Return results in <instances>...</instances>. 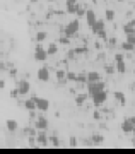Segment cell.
Segmentation results:
<instances>
[{"instance_id": "1", "label": "cell", "mask_w": 135, "mask_h": 154, "mask_svg": "<svg viewBox=\"0 0 135 154\" xmlns=\"http://www.w3.org/2000/svg\"><path fill=\"white\" fill-rule=\"evenodd\" d=\"M48 57L50 55H48V51H46V48H44L41 43H36V46H34V60L44 62Z\"/></svg>"}, {"instance_id": "2", "label": "cell", "mask_w": 135, "mask_h": 154, "mask_svg": "<svg viewBox=\"0 0 135 154\" xmlns=\"http://www.w3.org/2000/svg\"><path fill=\"white\" fill-rule=\"evenodd\" d=\"M91 31L96 34V36L106 38V31H104V21H103V19H96V22L91 26Z\"/></svg>"}, {"instance_id": "3", "label": "cell", "mask_w": 135, "mask_h": 154, "mask_svg": "<svg viewBox=\"0 0 135 154\" xmlns=\"http://www.w3.org/2000/svg\"><path fill=\"white\" fill-rule=\"evenodd\" d=\"M63 33H65V36H69V38H72L74 34L79 33V19H74V21L69 22V24L65 26Z\"/></svg>"}, {"instance_id": "4", "label": "cell", "mask_w": 135, "mask_h": 154, "mask_svg": "<svg viewBox=\"0 0 135 154\" xmlns=\"http://www.w3.org/2000/svg\"><path fill=\"white\" fill-rule=\"evenodd\" d=\"M34 98V101H36V110L41 111V113H44V111L50 110V101L46 98H39V96H32Z\"/></svg>"}, {"instance_id": "5", "label": "cell", "mask_w": 135, "mask_h": 154, "mask_svg": "<svg viewBox=\"0 0 135 154\" xmlns=\"http://www.w3.org/2000/svg\"><path fill=\"white\" fill-rule=\"evenodd\" d=\"M104 88V82L103 81H96V82H87V91H89V96H92V94L99 93V91H103Z\"/></svg>"}, {"instance_id": "6", "label": "cell", "mask_w": 135, "mask_h": 154, "mask_svg": "<svg viewBox=\"0 0 135 154\" xmlns=\"http://www.w3.org/2000/svg\"><path fill=\"white\" fill-rule=\"evenodd\" d=\"M91 99H92V103L96 106H101L108 99V93H106V89H103V91H99V93H96V94H92L91 96Z\"/></svg>"}, {"instance_id": "7", "label": "cell", "mask_w": 135, "mask_h": 154, "mask_svg": "<svg viewBox=\"0 0 135 154\" xmlns=\"http://www.w3.org/2000/svg\"><path fill=\"white\" fill-rule=\"evenodd\" d=\"M17 91H19V96H27V94L31 93L29 81H17Z\"/></svg>"}, {"instance_id": "8", "label": "cell", "mask_w": 135, "mask_h": 154, "mask_svg": "<svg viewBox=\"0 0 135 154\" xmlns=\"http://www.w3.org/2000/svg\"><path fill=\"white\" fill-rule=\"evenodd\" d=\"M36 75H38V79L41 81V82H48V81H50V70H48V67H39L38 72H36Z\"/></svg>"}, {"instance_id": "9", "label": "cell", "mask_w": 135, "mask_h": 154, "mask_svg": "<svg viewBox=\"0 0 135 154\" xmlns=\"http://www.w3.org/2000/svg\"><path fill=\"white\" fill-rule=\"evenodd\" d=\"M34 127H36V130H46L48 128V120H46V116L39 115L34 122Z\"/></svg>"}, {"instance_id": "10", "label": "cell", "mask_w": 135, "mask_h": 154, "mask_svg": "<svg viewBox=\"0 0 135 154\" xmlns=\"http://www.w3.org/2000/svg\"><path fill=\"white\" fill-rule=\"evenodd\" d=\"M36 139H38L39 146H48V135H46V132H44V130H38Z\"/></svg>"}, {"instance_id": "11", "label": "cell", "mask_w": 135, "mask_h": 154, "mask_svg": "<svg viewBox=\"0 0 135 154\" xmlns=\"http://www.w3.org/2000/svg\"><path fill=\"white\" fill-rule=\"evenodd\" d=\"M133 127L135 125L130 122V118H127V120L121 122V130H123L125 134H132V132H133Z\"/></svg>"}, {"instance_id": "12", "label": "cell", "mask_w": 135, "mask_h": 154, "mask_svg": "<svg viewBox=\"0 0 135 154\" xmlns=\"http://www.w3.org/2000/svg\"><path fill=\"white\" fill-rule=\"evenodd\" d=\"M96 12L94 11H91V9H89V11H86V21H87V24H89V26H92V24H94V22H96Z\"/></svg>"}, {"instance_id": "13", "label": "cell", "mask_w": 135, "mask_h": 154, "mask_svg": "<svg viewBox=\"0 0 135 154\" xmlns=\"http://www.w3.org/2000/svg\"><path fill=\"white\" fill-rule=\"evenodd\" d=\"M77 9H79V4L74 2V0H67V12L69 14H75Z\"/></svg>"}, {"instance_id": "14", "label": "cell", "mask_w": 135, "mask_h": 154, "mask_svg": "<svg viewBox=\"0 0 135 154\" xmlns=\"http://www.w3.org/2000/svg\"><path fill=\"white\" fill-rule=\"evenodd\" d=\"M24 108H26L27 111H34L36 110V101H34V98H27L26 101H24Z\"/></svg>"}, {"instance_id": "15", "label": "cell", "mask_w": 135, "mask_h": 154, "mask_svg": "<svg viewBox=\"0 0 135 154\" xmlns=\"http://www.w3.org/2000/svg\"><path fill=\"white\" fill-rule=\"evenodd\" d=\"M96 81H101V74L96 70H92L87 74V82H96Z\"/></svg>"}, {"instance_id": "16", "label": "cell", "mask_w": 135, "mask_h": 154, "mask_svg": "<svg viewBox=\"0 0 135 154\" xmlns=\"http://www.w3.org/2000/svg\"><path fill=\"white\" fill-rule=\"evenodd\" d=\"M5 127L9 132H16L17 130V122L12 120V118H9V120H5Z\"/></svg>"}, {"instance_id": "17", "label": "cell", "mask_w": 135, "mask_h": 154, "mask_svg": "<svg viewBox=\"0 0 135 154\" xmlns=\"http://www.w3.org/2000/svg\"><path fill=\"white\" fill-rule=\"evenodd\" d=\"M133 31H135V19L130 21V22H127V24L123 26V33L125 34H130V33H133Z\"/></svg>"}, {"instance_id": "18", "label": "cell", "mask_w": 135, "mask_h": 154, "mask_svg": "<svg viewBox=\"0 0 135 154\" xmlns=\"http://www.w3.org/2000/svg\"><path fill=\"white\" fill-rule=\"evenodd\" d=\"M46 51H48V55H55V53L58 51V45L57 43H50L48 46H46Z\"/></svg>"}, {"instance_id": "19", "label": "cell", "mask_w": 135, "mask_h": 154, "mask_svg": "<svg viewBox=\"0 0 135 154\" xmlns=\"http://www.w3.org/2000/svg\"><path fill=\"white\" fill-rule=\"evenodd\" d=\"M116 72H120V74H125V70H127V67H125V60H120L116 62Z\"/></svg>"}, {"instance_id": "20", "label": "cell", "mask_w": 135, "mask_h": 154, "mask_svg": "<svg viewBox=\"0 0 135 154\" xmlns=\"http://www.w3.org/2000/svg\"><path fill=\"white\" fill-rule=\"evenodd\" d=\"M104 19H106V21H113L115 19V11L113 9H106V11H104Z\"/></svg>"}, {"instance_id": "21", "label": "cell", "mask_w": 135, "mask_h": 154, "mask_svg": "<svg viewBox=\"0 0 135 154\" xmlns=\"http://www.w3.org/2000/svg\"><path fill=\"white\" fill-rule=\"evenodd\" d=\"M113 96H115V99H116V101H120V103H121V105H125V103H127V99H125V94H123V93L116 91Z\"/></svg>"}, {"instance_id": "22", "label": "cell", "mask_w": 135, "mask_h": 154, "mask_svg": "<svg viewBox=\"0 0 135 154\" xmlns=\"http://www.w3.org/2000/svg\"><path fill=\"white\" fill-rule=\"evenodd\" d=\"M121 48H123L125 51H132V50H135V45H132L130 41H123V43H121Z\"/></svg>"}, {"instance_id": "23", "label": "cell", "mask_w": 135, "mask_h": 154, "mask_svg": "<svg viewBox=\"0 0 135 154\" xmlns=\"http://www.w3.org/2000/svg\"><path fill=\"white\" fill-rule=\"evenodd\" d=\"M46 36H48V34L44 33V31H39V33L36 34V43H43L44 39H46Z\"/></svg>"}, {"instance_id": "24", "label": "cell", "mask_w": 135, "mask_h": 154, "mask_svg": "<svg viewBox=\"0 0 135 154\" xmlns=\"http://www.w3.org/2000/svg\"><path fill=\"white\" fill-rule=\"evenodd\" d=\"M86 98H87L86 94H79V96L75 98V103H77V106H82V105H84V103H86Z\"/></svg>"}, {"instance_id": "25", "label": "cell", "mask_w": 135, "mask_h": 154, "mask_svg": "<svg viewBox=\"0 0 135 154\" xmlns=\"http://www.w3.org/2000/svg\"><path fill=\"white\" fill-rule=\"evenodd\" d=\"M75 82H86L87 84V74H79L75 79Z\"/></svg>"}, {"instance_id": "26", "label": "cell", "mask_w": 135, "mask_h": 154, "mask_svg": "<svg viewBox=\"0 0 135 154\" xmlns=\"http://www.w3.org/2000/svg\"><path fill=\"white\" fill-rule=\"evenodd\" d=\"M57 77H58V81H60V82H63L65 79H67V74H65L63 70H58V72H57Z\"/></svg>"}, {"instance_id": "27", "label": "cell", "mask_w": 135, "mask_h": 154, "mask_svg": "<svg viewBox=\"0 0 135 154\" xmlns=\"http://www.w3.org/2000/svg\"><path fill=\"white\" fill-rule=\"evenodd\" d=\"M127 41H130L132 45H135V34H133V33L127 34Z\"/></svg>"}, {"instance_id": "28", "label": "cell", "mask_w": 135, "mask_h": 154, "mask_svg": "<svg viewBox=\"0 0 135 154\" xmlns=\"http://www.w3.org/2000/svg\"><path fill=\"white\" fill-rule=\"evenodd\" d=\"M75 79H77L75 74H72V72H69V74H67V81H74V82H75Z\"/></svg>"}, {"instance_id": "29", "label": "cell", "mask_w": 135, "mask_h": 154, "mask_svg": "<svg viewBox=\"0 0 135 154\" xmlns=\"http://www.w3.org/2000/svg\"><path fill=\"white\" fill-rule=\"evenodd\" d=\"M17 96H19V91H17V88L12 89V91H11V98H17Z\"/></svg>"}, {"instance_id": "30", "label": "cell", "mask_w": 135, "mask_h": 154, "mask_svg": "<svg viewBox=\"0 0 135 154\" xmlns=\"http://www.w3.org/2000/svg\"><path fill=\"white\" fill-rule=\"evenodd\" d=\"M69 41H70V39H69V36H63V38H60V43H62V45H67Z\"/></svg>"}, {"instance_id": "31", "label": "cell", "mask_w": 135, "mask_h": 154, "mask_svg": "<svg viewBox=\"0 0 135 154\" xmlns=\"http://www.w3.org/2000/svg\"><path fill=\"white\" fill-rule=\"evenodd\" d=\"M120 60H123V53H116L115 55V62H120Z\"/></svg>"}, {"instance_id": "32", "label": "cell", "mask_w": 135, "mask_h": 154, "mask_svg": "<svg viewBox=\"0 0 135 154\" xmlns=\"http://www.w3.org/2000/svg\"><path fill=\"white\" fill-rule=\"evenodd\" d=\"M51 144H53V146H58V139H57V137H51Z\"/></svg>"}, {"instance_id": "33", "label": "cell", "mask_w": 135, "mask_h": 154, "mask_svg": "<svg viewBox=\"0 0 135 154\" xmlns=\"http://www.w3.org/2000/svg\"><path fill=\"white\" fill-rule=\"evenodd\" d=\"M4 88H5V81H2V79H0V91H2Z\"/></svg>"}, {"instance_id": "34", "label": "cell", "mask_w": 135, "mask_h": 154, "mask_svg": "<svg viewBox=\"0 0 135 154\" xmlns=\"http://www.w3.org/2000/svg\"><path fill=\"white\" fill-rule=\"evenodd\" d=\"M94 142H97V144L103 142V137H94Z\"/></svg>"}, {"instance_id": "35", "label": "cell", "mask_w": 135, "mask_h": 154, "mask_svg": "<svg viewBox=\"0 0 135 154\" xmlns=\"http://www.w3.org/2000/svg\"><path fill=\"white\" fill-rule=\"evenodd\" d=\"M0 69H2V70L5 69V63H4V62H0Z\"/></svg>"}, {"instance_id": "36", "label": "cell", "mask_w": 135, "mask_h": 154, "mask_svg": "<svg viewBox=\"0 0 135 154\" xmlns=\"http://www.w3.org/2000/svg\"><path fill=\"white\" fill-rule=\"evenodd\" d=\"M130 122H132V123L135 125V116H130Z\"/></svg>"}, {"instance_id": "37", "label": "cell", "mask_w": 135, "mask_h": 154, "mask_svg": "<svg viewBox=\"0 0 135 154\" xmlns=\"http://www.w3.org/2000/svg\"><path fill=\"white\" fill-rule=\"evenodd\" d=\"M31 2H32V4H36V2H38V0H31Z\"/></svg>"}, {"instance_id": "38", "label": "cell", "mask_w": 135, "mask_h": 154, "mask_svg": "<svg viewBox=\"0 0 135 154\" xmlns=\"http://www.w3.org/2000/svg\"><path fill=\"white\" fill-rule=\"evenodd\" d=\"M132 134H135V127H133V132H132Z\"/></svg>"}, {"instance_id": "39", "label": "cell", "mask_w": 135, "mask_h": 154, "mask_svg": "<svg viewBox=\"0 0 135 154\" xmlns=\"http://www.w3.org/2000/svg\"><path fill=\"white\" fill-rule=\"evenodd\" d=\"M116 2H123V0H116Z\"/></svg>"}, {"instance_id": "40", "label": "cell", "mask_w": 135, "mask_h": 154, "mask_svg": "<svg viewBox=\"0 0 135 154\" xmlns=\"http://www.w3.org/2000/svg\"><path fill=\"white\" fill-rule=\"evenodd\" d=\"M48 2H53V0H48Z\"/></svg>"}, {"instance_id": "41", "label": "cell", "mask_w": 135, "mask_h": 154, "mask_svg": "<svg viewBox=\"0 0 135 154\" xmlns=\"http://www.w3.org/2000/svg\"><path fill=\"white\" fill-rule=\"evenodd\" d=\"M74 2H77V0H74Z\"/></svg>"}, {"instance_id": "42", "label": "cell", "mask_w": 135, "mask_h": 154, "mask_svg": "<svg viewBox=\"0 0 135 154\" xmlns=\"http://www.w3.org/2000/svg\"><path fill=\"white\" fill-rule=\"evenodd\" d=\"M133 34H135V31H133Z\"/></svg>"}]
</instances>
